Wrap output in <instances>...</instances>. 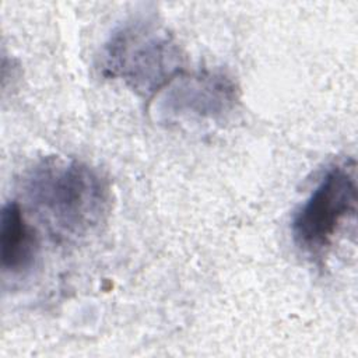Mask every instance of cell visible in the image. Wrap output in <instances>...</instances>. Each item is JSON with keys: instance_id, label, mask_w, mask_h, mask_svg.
<instances>
[{"instance_id": "obj_1", "label": "cell", "mask_w": 358, "mask_h": 358, "mask_svg": "<svg viewBox=\"0 0 358 358\" xmlns=\"http://www.w3.org/2000/svg\"><path fill=\"white\" fill-rule=\"evenodd\" d=\"M28 208L59 243H78L106 224L112 208L109 183L90 165L46 157L22 180Z\"/></svg>"}, {"instance_id": "obj_2", "label": "cell", "mask_w": 358, "mask_h": 358, "mask_svg": "<svg viewBox=\"0 0 358 358\" xmlns=\"http://www.w3.org/2000/svg\"><path fill=\"white\" fill-rule=\"evenodd\" d=\"M182 62L172 35L154 17L138 15L110 34L98 56V70L151 98L180 73Z\"/></svg>"}, {"instance_id": "obj_3", "label": "cell", "mask_w": 358, "mask_h": 358, "mask_svg": "<svg viewBox=\"0 0 358 358\" xmlns=\"http://www.w3.org/2000/svg\"><path fill=\"white\" fill-rule=\"evenodd\" d=\"M355 213V162H334L294 214L291 234L295 246L312 262L323 263Z\"/></svg>"}, {"instance_id": "obj_4", "label": "cell", "mask_w": 358, "mask_h": 358, "mask_svg": "<svg viewBox=\"0 0 358 358\" xmlns=\"http://www.w3.org/2000/svg\"><path fill=\"white\" fill-rule=\"evenodd\" d=\"M239 101L236 83L222 71L179 73L155 95L159 119L220 120L235 110Z\"/></svg>"}, {"instance_id": "obj_5", "label": "cell", "mask_w": 358, "mask_h": 358, "mask_svg": "<svg viewBox=\"0 0 358 358\" xmlns=\"http://www.w3.org/2000/svg\"><path fill=\"white\" fill-rule=\"evenodd\" d=\"M39 253L36 228L28 221L18 201H8L0 217V260L4 273L20 275L29 271Z\"/></svg>"}]
</instances>
